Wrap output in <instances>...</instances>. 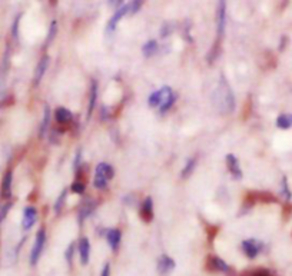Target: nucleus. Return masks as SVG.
I'll return each instance as SVG.
<instances>
[{
    "instance_id": "1",
    "label": "nucleus",
    "mask_w": 292,
    "mask_h": 276,
    "mask_svg": "<svg viewBox=\"0 0 292 276\" xmlns=\"http://www.w3.org/2000/svg\"><path fill=\"white\" fill-rule=\"evenodd\" d=\"M215 99H217V105L223 113H231L235 109V97L232 92L231 86L228 84V80L222 76L220 82H219L218 89L215 92Z\"/></svg>"
},
{
    "instance_id": "2",
    "label": "nucleus",
    "mask_w": 292,
    "mask_h": 276,
    "mask_svg": "<svg viewBox=\"0 0 292 276\" xmlns=\"http://www.w3.org/2000/svg\"><path fill=\"white\" fill-rule=\"evenodd\" d=\"M175 99H176V96H175L173 90L170 89L169 86H163L162 89L153 92L149 96L147 103H149L150 108H159L162 113H165L172 108V105L175 103Z\"/></svg>"
},
{
    "instance_id": "3",
    "label": "nucleus",
    "mask_w": 292,
    "mask_h": 276,
    "mask_svg": "<svg viewBox=\"0 0 292 276\" xmlns=\"http://www.w3.org/2000/svg\"><path fill=\"white\" fill-rule=\"evenodd\" d=\"M45 243H46V230L45 228L39 229L36 233V238H35V243L32 246V251H30V265L35 266L39 262L42 253H43V249H45Z\"/></svg>"
},
{
    "instance_id": "4",
    "label": "nucleus",
    "mask_w": 292,
    "mask_h": 276,
    "mask_svg": "<svg viewBox=\"0 0 292 276\" xmlns=\"http://www.w3.org/2000/svg\"><path fill=\"white\" fill-rule=\"evenodd\" d=\"M225 29H226V3L219 1L217 7V33L219 40H222V37L225 35Z\"/></svg>"
},
{
    "instance_id": "5",
    "label": "nucleus",
    "mask_w": 292,
    "mask_h": 276,
    "mask_svg": "<svg viewBox=\"0 0 292 276\" xmlns=\"http://www.w3.org/2000/svg\"><path fill=\"white\" fill-rule=\"evenodd\" d=\"M125 16H129V3L121 6V7L115 12V14H112V17H110L109 22H108V26H106V32H108V33L115 32L118 23L121 22V19L122 17H125Z\"/></svg>"
},
{
    "instance_id": "6",
    "label": "nucleus",
    "mask_w": 292,
    "mask_h": 276,
    "mask_svg": "<svg viewBox=\"0 0 292 276\" xmlns=\"http://www.w3.org/2000/svg\"><path fill=\"white\" fill-rule=\"evenodd\" d=\"M175 261L168 256V255H162L160 258L158 259V264H156V271H158V274L160 276H166L169 275L170 272L175 269Z\"/></svg>"
},
{
    "instance_id": "7",
    "label": "nucleus",
    "mask_w": 292,
    "mask_h": 276,
    "mask_svg": "<svg viewBox=\"0 0 292 276\" xmlns=\"http://www.w3.org/2000/svg\"><path fill=\"white\" fill-rule=\"evenodd\" d=\"M262 249V243L255 239H246L242 242V251L249 259H255Z\"/></svg>"
},
{
    "instance_id": "8",
    "label": "nucleus",
    "mask_w": 292,
    "mask_h": 276,
    "mask_svg": "<svg viewBox=\"0 0 292 276\" xmlns=\"http://www.w3.org/2000/svg\"><path fill=\"white\" fill-rule=\"evenodd\" d=\"M37 220V210L33 206H27L23 210V219H22V228L23 230H29L36 223Z\"/></svg>"
},
{
    "instance_id": "9",
    "label": "nucleus",
    "mask_w": 292,
    "mask_h": 276,
    "mask_svg": "<svg viewBox=\"0 0 292 276\" xmlns=\"http://www.w3.org/2000/svg\"><path fill=\"white\" fill-rule=\"evenodd\" d=\"M77 251H79V258H80V264L86 266L89 264L90 259V242L87 238H80L77 242Z\"/></svg>"
},
{
    "instance_id": "10",
    "label": "nucleus",
    "mask_w": 292,
    "mask_h": 276,
    "mask_svg": "<svg viewBox=\"0 0 292 276\" xmlns=\"http://www.w3.org/2000/svg\"><path fill=\"white\" fill-rule=\"evenodd\" d=\"M12 182H13V173L12 170H7L3 176L1 180V189L0 195L3 199H10L12 198Z\"/></svg>"
},
{
    "instance_id": "11",
    "label": "nucleus",
    "mask_w": 292,
    "mask_h": 276,
    "mask_svg": "<svg viewBox=\"0 0 292 276\" xmlns=\"http://www.w3.org/2000/svg\"><path fill=\"white\" fill-rule=\"evenodd\" d=\"M225 162H226L228 170L232 173L233 179H242V170L239 168L238 159L233 156L232 153H229V155H226V157H225Z\"/></svg>"
},
{
    "instance_id": "12",
    "label": "nucleus",
    "mask_w": 292,
    "mask_h": 276,
    "mask_svg": "<svg viewBox=\"0 0 292 276\" xmlns=\"http://www.w3.org/2000/svg\"><path fill=\"white\" fill-rule=\"evenodd\" d=\"M49 62H50L49 56H43L42 59L39 60V63H37L36 66V70H35V77H33V83H35V86H39V83L42 82L45 73L48 70Z\"/></svg>"
},
{
    "instance_id": "13",
    "label": "nucleus",
    "mask_w": 292,
    "mask_h": 276,
    "mask_svg": "<svg viewBox=\"0 0 292 276\" xmlns=\"http://www.w3.org/2000/svg\"><path fill=\"white\" fill-rule=\"evenodd\" d=\"M106 239H108V243H109V248L116 252L121 246V240H122V233L119 229H110L106 235Z\"/></svg>"
},
{
    "instance_id": "14",
    "label": "nucleus",
    "mask_w": 292,
    "mask_h": 276,
    "mask_svg": "<svg viewBox=\"0 0 292 276\" xmlns=\"http://www.w3.org/2000/svg\"><path fill=\"white\" fill-rule=\"evenodd\" d=\"M96 100H97V82L96 80H92V84H90V90H89V105H87V119H90V116L93 115V110H95V106H96Z\"/></svg>"
},
{
    "instance_id": "15",
    "label": "nucleus",
    "mask_w": 292,
    "mask_h": 276,
    "mask_svg": "<svg viewBox=\"0 0 292 276\" xmlns=\"http://www.w3.org/2000/svg\"><path fill=\"white\" fill-rule=\"evenodd\" d=\"M55 118H56V122H58V123L66 125V123H71V122H72L73 115L69 109L59 108L56 109V112H55Z\"/></svg>"
},
{
    "instance_id": "16",
    "label": "nucleus",
    "mask_w": 292,
    "mask_h": 276,
    "mask_svg": "<svg viewBox=\"0 0 292 276\" xmlns=\"http://www.w3.org/2000/svg\"><path fill=\"white\" fill-rule=\"evenodd\" d=\"M141 215L145 219L146 222H150L153 219V202H152V198H146L145 202L142 205V210H141Z\"/></svg>"
},
{
    "instance_id": "17",
    "label": "nucleus",
    "mask_w": 292,
    "mask_h": 276,
    "mask_svg": "<svg viewBox=\"0 0 292 276\" xmlns=\"http://www.w3.org/2000/svg\"><path fill=\"white\" fill-rule=\"evenodd\" d=\"M49 123H50V108H49L48 105H45V108H43V119H42V123H40V128H39V138L40 139L43 138V135L48 131Z\"/></svg>"
},
{
    "instance_id": "18",
    "label": "nucleus",
    "mask_w": 292,
    "mask_h": 276,
    "mask_svg": "<svg viewBox=\"0 0 292 276\" xmlns=\"http://www.w3.org/2000/svg\"><path fill=\"white\" fill-rule=\"evenodd\" d=\"M277 128H280L282 131H287L292 128V115L290 113H282L277 118Z\"/></svg>"
},
{
    "instance_id": "19",
    "label": "nucleus",
    "mask_w": 292,
    "mask_h": 276,
    "mask_svg": "<svg viewBox=\"0 0 292 276\" xmlns=\"http://www.w3.org/2000/svg\"><path fill=\"white\" fill-rule=\"evenodd\" d=\"M158 52V42L156 40H149L142 46V53L145 58H152Z\"/></svg>"
},
{
    "instance_id": "20",
    "label": "nucleus",
    "mask_w": 292,
    "mask_h": 276,
    "mask_svg": "<svg viewBox=\"0 0 292 276\" xmlns=\"http://www.w3.org/2000/svg\"><path fill=\"white\" fill-rule=\"evenodd\" d=\"M108 182H109V180L106 179V176L96 168V170H95V178H93V185H95V188H97V189H105V188L108 186Z\"/></svg>"
},
{
    "instance_id": "21",
    "label": "nucleus",
    "mask_w": 292,
    "mask_h": 276,
    "mask_svg": "<svg viewBox=\"0 0 292 276\" xmlns=\"http://www.w3.org/2000/svg\"><path fill=\"white\" fill-rule=\"evenodd\" d=\"M95 206H96V204L90 201V202H87L86 205H83V206H82V209H79V220H80V223H82L86 217L89 216V215L93 212Z\"/></svg>"
},
{
    "instance_id": "22",
    "label": "nucleus",
    "mask_w": 292,
    "mask_h": 276,
    "mask_svg": "<svg viewBox=\"0 0 292 276\" xmlns=\"http://www.w3.org/2000/svg\"><path fill=\"white\" fill-rule=\"evenodd\" d=\"M211 265L215 271H219V272H228L229 271V266L226 262H223L220 258H217V256H212L211 258Z\"/></svg>"
},
{
    "instance_id": "23",
    "label": "nucleus",
    "mask_w": 292,
    "mask_h": 276,
    "mask_svg": "<svg viewBox=\"0 0 292 276\" xmlns=\"http://www.w3.org/2000/svg\"><path fill=\"white\" fill-rule=\"evenodd\" d=\"M195 166H196V159H195V157L188 159V162H186L185 168H183L182 172H181V176H182L183 179H186V178H189V176L192 175Z\"/></svg>"
},
{
    "instance_id": "24",
    "label": "nucleus",
    "mask_w": 292,
    "mask_h": 276,
    "mask_svg": "<svg viewBox=\"0 0 292 276\" xmlns=\"http://www.w3.org/2000/svg\"><path fill=\"white\" fill-rule=\"evenodd\" d=\"M105 176H106V179L110 180L113 176H115V170H113V168L110 166L109 163H106V162H102V163H99L96 166Z\"/></svg>"
},
{
    "instance_id": "25",
    "label": "nucleus",
    "mask_w": 292,
    "mask_h": 276,
    "mask_svg": "<svg viewBox=\"0 0 292 276\" xmlns=\"http://www.w3.org/2000/svg\"><path fill=\"white\" fill-rule=\"evenodd\" d=\"M66 195H68V191L66 189H63L59 195V198H58V201H56V204L53 206V210H55V213L56 215H59L62 210V207H63V204H65V201H66Z\"/></svg>"
},
{
    "instance_id": "26",
    "label": "nucleus",
    "mask_w": 292,
    "mask_h": 276,
    "mask_svg": "<svg viewBox=\"0 0 292 276\" xmlns=\"http://www.w3.org/2000/svg\"><path fill=\"white\" fill-rule=\"evenodd\" d=\"M56 32H58V22H56V20H53V22L50 23V29H49L46 45H49V43L55 39V36H56Z\"/></svg>"
},
{
    "instance_id": "27",
    "label": "nucleus",
    "mask_w": 292,
    "mask_h": 276,
    "mask_svg": "<svg viewBox=\"0 0 292 276\" xmlns=\"http://www.w3.org/2000/svg\"><path fill=\"white\" fill-rule=\"evenodd\" d=\"M73 252H74V243H71L69 245V248L66 249V252H65V259H66V262L69 264V266H72L73 264Z\"/></svg>"
},
{
    "instance_id": "28",
    "label": "nucleus",
    "mask_w": 292,
    "mask_h": 276,
    "mask_svg": "<svg viewBox=\"0 0 292 276\" xmlns=\"http://www.w3.org/2000/svg\"><path fill=\"white\" fill-rule=\"evenodd\" d=\"M71 189H72V192L79 193V195H80V193L85 192V183L80 182V180H76V182H73L72 183Z\"/></svg>"
},
{
    "instance_id": "29",
    "label": "nucleus",
    "mask_w": 292,
    "mask_h": 276,
    "mask_svg": "<svg viewBox=\"0 0 292 276\" xmlns=\"http://www.w3.org/2000/svg\"><path fill=\"white\" fill-rule=\"evenodd\" d=\"M142 3L141 0H136V1H129V14H135L138 12L141 7H142Z\"/></svg>"
},
{
    "instance_id": "30",
    "label": "nucleus",
    "mask_w": 292,
    "mask_h": 276,
    "mask_svg": "<svg viewBox=\"0 0 292 276\" xmlns=\"http://www.w3.org/2000/svg\"><path fill=\"white\" fill-rule=\"evenodd\" d=\"M282 193H284L285 199H291V192H290V188H288V180H287V178L282 179Z\"/></svg>"
},
{
    "instance_id": "31",
    "label": "nucleus",
    "mask_w": 292,
    "mask_h": 276,
    "mask_svg": "<svg viewBox=\"0 0 292 276\" xmlns=\"http://www.w3.org/2000/svg\"><path fill=\"white\" fill-rule=\"evenodd\" d=\"M20 17H22V14H19L16 19H14V22H13V27H12V35L14 39H17V29H19V20H20Z\"/></svg>"
},
{
    "instance_id": "32",
    "label": "nucleus",
    "mask_w": 292,
    "mask_h": 276,
    "mask_svg": "<svg viewBox=\"0 0 292 276\" xmlns=\"http://www.w3.org/2000/svg\"><path fill=\"white\" fill-rule=\"evenodd\" d=\"M100 276H110V264L109 262H106V264L103 265V269H102V272H100Z\"/></svg>"
},
{
    "instance_id": "33",
    "label": "nucleus",
    "mask_w": 292,
    "mask_h": 276,
    "mask_svg": "<svg viewBox=\"0 0 292 276\" xmlns=\"http://www.w3.org/2000/svg\"><path fill=\"white\" fill-rule=\"evenodd\" d=\"M80 157H82V152H80V150H77V153H76V159H74V169H79V166H80Z\"/></svg>"
},
{
    "instance_id": "34",
    "label": "nucleus",
    "mask_w": 292,
    "mask_h": 276,
    "mask_svg": "<svg viewBox=\"0 0 292 276\" xmlns=\"http://www.w3.org/2000/svg\"><path fill=\"white\" fill-rule=\"evenodd\" d=\"M252 276H271V275H269V272H267V271H258V272H255Z\"/></svg>"
}]
</instances>
